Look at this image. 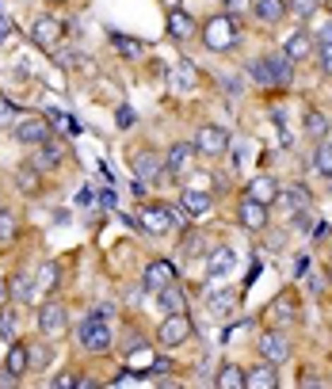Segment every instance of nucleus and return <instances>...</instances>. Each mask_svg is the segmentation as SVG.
<instances>
[{
  "mask_svg": "<svg viewBox=\"0 0 332 389\" xmlns=\"http://www.w3.org/2000/svg\"><path fill=\"white\" fill-rule=\"evenodd\" d=\"M249 12H252V0H225V16H233V20H244Z\"/></svg>",
  "mask_w": 332,
  "mask_h": 389,
  "instance_id": "nucleus-41",
  "label": "nucleus"
},
{
  "mask_svg": "<svg viewBox=\"0 0 332 389\" xmlns=\"http://www.w3.org/2000/svg\"><path fill=\"white\" fill-rule=\"evenodd\" d=\"M27 359H31L35 370H46L54 363V347L46 344V340H35V344H27Z\"/></svg>",
  "mask_w": 332,
  "mask_h": 389,
  "instance_id": "nucleus-30",
  "label": "nucleus"
},
{
  "mask_svg": "<svg viewBox=\"0 0 332 389\" xmlns=\"http://www.w3.org/2000/svg\"><path fill=\"white\" fill-rule=\"evenodd\" d=\"M313 275V260L309 256H298V260H294V279H309Z\"/></svg>",
  "mask_w": 332,
  "mask_h": 389,
  "instance_id": "nucleus-47",
  "label": "nucleus"
},
{
  "mask_svg": "<svg viewBox=\"0 0 332 389\" xmlns=\"http://www.w3.org/2000/svg\"><path fill=\"white\" fill-rule=\"evenodd\" d=\"M16 233H20V225H16V217H12V210H4L0 206V241H16Z\"/></svg>",
  "mask_w": 332,
  "mask_h": 389,
  "instance_id": "nucleus-37",
  "label": "nucleus"
},
{
  "mask_svg": "<svg viewBox=\"0 0 332 389\" xmlns=\"http://www.w3.org/2000/svg\"><path fill=\"white\" fill-rule=\"evenodd\" d=\"M313 58H317L321 73H325V77H332V42H321V50L313 54Z\"/></svg>",
  "mask_w": 332,
  "mask_h": 389,
  "instance_id": "nucleus-42",
  "label": "nucleus"
},
{
  "mask_svg": "<svg viewBox=\"0 0 332 389\" xmlns=\"http://www.w3.org/2000/svg\"><path fill=\"white\" fill-rule=\"evenodd\" d=\"M46 122H50L54 130H77V122L65 115V111H46Z\"/></svg>",
  "mask_w": 332,
  "mask_h": 389,
  "instance_id": "nucleus-40",
  "label": "nucleus"
},
{
  "mask_svg": "<svg viewBox=\"0 0 332 389\" xmlns=\"http://www.w3.org/2000/svg\"><path fill=\"white\" fill-rule=\"evenodd\" d=\"M317 8H321V0H287V12L298 16V20H309Z\"/></svg>",
  "mask_w": 332,
  "mask_h": 389,
  "instance_id": "nucleus-36",
  "label": "nucleus"
},
{
  "mask_svg": "<svg viewBox=\"0 0 332 389\" xmlns=\"http://www.w3.org/2000/svg\"><path fill=\"white\" fill-rule=\"evenodd\" d=\"M130 164H134V176L141 179V184H157V179H165V157L153 153V149H138Z\"/></svg>",
  "mask_w": 332,
  "mask_h": 389,
  "instance_id": "nucleus-8",
  "label": "nucleus"
},
{
  "mask_svg": "<svg viewBox=\"0 0 332 389\" xmlns=\"http://www.w3.org/2000/svg\"><path fill=\"white\" fill-rule=\"evenodd\" d=\"M172 84H176V88H191V84H195V69H191V65H176V69H172Z\"/></svg>",
  "mask_w": 332,
  "mask_h": 389,
  "instance_id": "nucleus-39",
  "label": "nucleus"
},
{
  "mask_svg": "<svg viewBox=\"0 0 332 389\" xmlns=\"http://www.w3.org/2000/svg\"><path fill=\"white\" fill-rule=\"evenodd\" d=\"M58 279H61L58 263H42V268H35V298H39V294H50L54 287H58Z\"/></svg>",
  "mask_w": 332,
  "mask_h": 389,
  "instance_id": "nucleus-26",
  "label": "nucleus"
},
{
  "mask_svg": "<svg viewBox=\"0 0 332 389\" xmlns=\"http://www.w3.org/2000/svg\"><path fill=\"white\" fill-rule=\"evenodd\" d=\"M65 385H77V374H58L54 378V389H65Z\"/></svg>",
  "mask_w": 332,
  "mask_h": 389,
  "instance_id": "nucleus-53",
  "label": "nucleus"
},
{
  "mask_svg": "<svg viewBox=\"0 0 332 389\" xmlns=\"http://www.w3.org/2000/svg\"><path fill=\"white\" fill-rule=\"evenodd\" d=\"M249 73L256 77V84H263V88H271V77H268V65H263V58L249 61Z\"/></svg>",
  "mask_w": 332,
  "mask_h": 389,
  "instance_id": "nucleus-43",
  "label": "nucleus"
},
{
  "mask_svg": "<svg viewBox=\"0 0 332 389\" xmlns=\"http://www.w3.org/2000/svg\"><path fill=\"white\" fill-rule=\"evenodd\" d=\"M54 61H58V65H65V69H69V65H84L81 50H58V54H54Z\"/></svg>",
  "mask_w": 332,
  "mask_h": 389,
  "instance_id": "nucleus-45",
  "label": "nucleus"
},
{
  "mask_svg": "<svg viewBox=\"0 0 332 389\" xmlns=\"http://www.w3.org/2000/svg\"><path fill=\"white\" fill-rule=\"evenodd\" d=\"M206 309H211V317H225V313L237 309V290H218L206 298Z\"/></svg>",
  "mask_w": 332,
  "mask_h": 389,
  "instance_id": "nucleus-28",
  "label": "nucleus"
},
{
  "mask_svg": "<svg viewBox=\"0 0 332 389\" xmlns=\"http://www.w3.org/2000/svg\"><path fill=\"white\" fill-rule=\"evenodd\" d=\"M195 153H203V157H222V153H230V130H225V126H214V122L198 126V134H195Z\"/></svg>",
  "mask_w": 332,
  "mask_h": 389,
  "instance_id": "nucleus-3",
  "label": "nucleus"
},
{
  "mask_svg": "<svg viewBox=\"0 0 332 389\" xmlns=\"http://www.w3.org/2000/svg\"><path fill=\"white\" fill-rule=\"evenodd\" d=\"M214 385H218V389H244V370L237 366V363H225V366L214 374Z\"/></svg>",
  "mask_w": 332,
  "mask_h": 389,
  "instance_id": "nucleus-29",
  "label": "nucleus"
},
{
  "mask_svg": "<svg viewBox=\"0 0 332 389\" xmlns=\"http://www.w3.org/2000/svg\"><path fill=\"white\" fill-rule=\"evenodd\" d=\"M39 328H42V336H61V332L69 328V313H65L61 301H42Z\"/></svg>",
  "mask_w": 332,
  "mask_h": 389,
  "instance_id": "nucleus-11",
  "label": "nucleus"
},
{
  "mask_svg": "<svg viewBox=\"0 0 332 389\" xmlns=\"http://www.w3.org/2000/svg\"><path fill=\"white\" fill-rule=\"evenodd\" d=\"M244 389H279V366L260 363V366L244 370Z\"/></svg>",
  "mask_w": 332,
  "mask_h": 389,
  "instance_id": "nucleus-19",
  "label": "nucleus"
},
{
  "mask_svg": "<svg viewBox=\"0 0 332 389\" xmlns=\"http://www.w3.org/2000/svg\"><path fill=\"white\" fill-rule=\"evenodd\" d=\"M16 187L27 195V191H39V168H23L20 176H16Z\"/></svg>",
  "mask_w": 332,
  "mask_h": 389,
  "instance_id": "nucleus-38",
  "label": "nucleus"
},
{
  "mask_svg": "<svg viewBox=\"0 0 332 389\" xmlns=\"http://www.w3.org/2000/svg\"><path fill=\"white\" fill-rule=\"evenodd\" d=\"M195 35H198V27L191 20V12H187V8H172V12H168V39L187 42V39H195Z\"/></svg>",
  "mask_w": 332,
  "mask_h": 389,
  "instance_id": "nucleus-15",
  "label": "nucleus"
},
{
  "mask_svg": "<svg viewBox=\"0 0 332 389\" xmlns=\"http://www.w3.org/2000/svg\"><path fill=\"white\" fill-rule=\"evenodd\" d=\"M138 225L146 229L149 237H165L168 229H172V214H168L165 203H153V206H141L138 214Z\"/></svg>",
  "mask_w": 332,
  "mask_h": 389,
  "instance_id": "nucleus-9",
  "label": "nucleus"
},
{
  "mask_svg": "<svg viewBox=\"0 0 332 389\" xmlns=\"http://www.w3.org/2000/svg\"><path fill=\"white\" fill-rule=\"evenodd\" d=\"M12 130H16V138H20L23 145H42V141L54 138V126L46 122V115H27L20 122H12Z\"/></svg>",
  "mask_w": 332,
  "mask_h": 389,
  "instance_id": "nucleus-6",
  "label": "nucleus"
},
{
  "mask_svg": "<svg viewBox=\"0 0 332 389\" xmlns=\"http://www.w3.org/2000/svg\"><path fill=\"white\" fill-rule=\"evenodd\" d=\"M8 298H12V301H23V306L35 298V268L16 271V279L8 282Z\"/></svg>",
  "mask_w": 332,
  "mask_h": 389,
  "instance_id": "nucleus-21",
  "label": "nucleus"
},
{
  "mask_svg": "<svg viewBox=\"0 0 332 389\" xmlns=\"http://www.w3.org/2000/svg\"><path fill=\"white\" fill-rule=\"evenodd\" d=\"M65 157V141H42V145H35V157H31V168H39V172H50V168H58Z\"/></svg>",
  "mask_w": 332,
  "mask_h": 389,
  "instance_id": "nucleus-14",
  "label": "nucleus"
},
{
  "mask_svg": "<svg viewBox=\"0 0 332 389\" xmlns=\"http://www.w3.org/2000/svg\"><path fill=\"white\" fill-rule=\"evenodd\" d=\"M50 4H58V0H50Z\"/></svg>",
  "mask_w": 332,
  "mask_h": 389,
  "instance_id": "nucleus-57",
  "label": "nucleus"
},
{
  "mask_svg": "<svg viewBox=\"0 0 332 389\" xmlns=\"http://www.w3.org/2000/svg\"><path fill=\"white\" fill-rule=\"evenodd\" d=\"M298 382H302V385H321V378H317V374H306V370H302Z\"/></svg>",
  "mask_w": 332,
  "mask_h": 389,
  "instance_id": "nucleus-54",
  "label": "nucleus"
},
{
  "mask_svg": "<svg viewBox=\"0 0 332 389\" xmlns=\"http://www.w3.org/2000/svg\"><path fill=\"white\" fill-rule=\"evenodd\" d=\"M191 157H195V141H176V145L168 149V157H165V179L184 176V168L191 164Z\"/></svg>",
  "mask_w": 332,
  "mask_h": 389,
  "instance_id": "nucleus-13",
  "label": "nucleus"
},
{
  "mask_svg": "<svg viewBox=\"0 0 332 389\" xmlns=\"http://www.w3.org/2000/svg\"><path fill=\"white\" fill-rule=\"evenodd\" d=\"M157 294H160L157 306L165 309V313H184V309H187V294L179 290L176 282H168V287H165V290H157Z\"/></svg>",
  "mask_w": 332,
  "mask_h": 389,
  "instance_id": "nucleus-25",
  "label": "nucleus"
},
{
  "mask_svg": "<svg viewBox=\"0 0 332 389\" xmlns=\"http://www.w3.org/2000/svg\"><path fill=\"white\" fill-rule=\"evenodd\" d=\"M233 263H237L233 249L218 244V249H214L211 256H206V279H222V275H230V271H233Z\"/></svg>",
  "mask_w": 332,
  "mask_h": 389,
  "instance_id": "nucleus-20",
  "label": "nucleus"
},
{
  "mask_svg": "<svg viewBox=\"0 0 332 389\" xmlns=\"http://www.w3.org/2000/svg\"><path fill=\"white\" fill-rule=\"evenodd\" d=\"M4 301H8V287L0 282V306H4Z\"/></svg>",
  "mask_w": 332,
  "mask_h": 389,
  "instance_id": "nucleus-56",
  "label": "nucleus"
},
{
  "mask_svg": "<svg viewBox=\"0 0 332 389\" xmlns=\"http://www.w3.org/2000/svg\"><path fill=\"white\" fill-rule=\"evenodd\" d=\"M313 168H317L321 176L332 179V145H328V141H321V145L313 149Z\"/></svg>",
  "mask_w": 332,
  "mask_h": 389,
  "instance_id": "nucleus-34",
  "label": "nucleus"
},
{
  "mask_svg": "<svg viewBox=\"0 0 332 389\" xmlns=\"http://www.w3.org/2000/svg\"><path fill=\"white\" fill-rule=\"evenodd\" d=\"M27 370H31V359H27V344H12L8 347V355H4V374L12 378H23Z\"/></svg>",
  "mask_w": 332,
  "mask_h": 389,
  "instance_id": "nucleus-24",
  "label": "nucleus"
},
{
  "mask_svg": "<svg viewBox=\"0 0 332 389\" xmlns=\"http://www.w3.org/2000/svg\"><path fill=\"white\" fill-rule=\"evenodd\" d=\"M157 340L165 347H179L184 340H191V317H187V309L184 313H165V321H160V328H157Z\"/></svg>",
  "mask_w": 332,
  "mask_h": 389,
  "instance_id": "nucleus-4",
  "label": "nucleus"
},
{
  "mask_svg": "<svg viewBox=\"0 0 332 389\" xmlns=\"http://www.w3.org/2000/svg\"><path fill=\"white\" fill-rule=\"evenodd\" d=\"M271 321H275V328H283V325H290V321H294V301H290V294H283V298L271 306Z\"/></svg>",
  "mask_w": 332,
  "mask_h": 389,
  "instance_id": "nucleus-31",
  "label": "nucleus"
},
{
  "mask_svg": "<svg viewBox=\"0 0 332 389\" xmlns=\"http://www.w3.org/2000/svg\"><path fill=\"white\" fill-rule=\"evenodd\" d=\"M317 42H332V23L321 27V35H317Z\"/></svg>",
  "mask_w": 332,
  "mask_h": 389,
  "instance_id": "nucleus-55",
  "label": "nucleus"
},
{
  "mask_svg": "<svg viewBox=\"0 0 332 389\" xmlns=\"http://www.w3.org/2000/svg\"><path fill=\"white\" fill-rule=\"evenodd\" d=\"M179 206H184L191 217H203V214H211V206H214V198L206 195V191H198V187H184V195H179Z\"/></svg>",
  "mask_w": 332,
  "mask_h": 389,
  "instance_id": "nucleus-22",
  "label": "nucleus"
},
{
  "mask_svg": "<svg viewBox=\"0 0 332 389\" xmlns=\"http://www.w3.org/2000/svg\"><path fill=\"white\" fill-rule=\"evenodd\" d=\"M306 134L309 138H325L328 134V115L325 111H317V107L306 111Z\"/></svg>",
  "mask_w": 332,
  "mask_h": 389,
  "instance_id": "nucleus-32",
  "label": "nucleus"
},
{
  "mask_svg": "<svg viewBox=\"0 0 332 389\" xmlns=\"http://www.w3.org/2000/svg\"><path fill=\"white\" fill-rule=\"evenodd\" d=\"M149 366H153V351H149V347H134V351H130V374H149Z\"/></svg>",
  "mask_w": 332,
  "mask_h": 389,
  "instance_id": "nucleus-35",
  "label": "nucleus"
},
{
  "mask_svg": "<svg viewBox=\"0 0 332 389\" xmlns=\"http://www.w3.org/2000/svg\"><path fill=\"white\" fill-rule=\"evenodd\" d=\"M252 12L260 16L263 23H279L287 16V0H252Z\"/></svg>",
  "mask_w": 332,
  "mask_h": 389,
  "instance_id": "nucleus-27",
  "label": "nucleus"
},
{
  "mask_svg": "<svg viewBox=\"0 0 332 389\" xmlns=\"http://www.w3.org/2000/svg\"><path fill=\"white\" fill-rule=\"evenodd\" d=\"M203 42H206V50H214V54H225V50H233L237 42H241V23L233 20V16H214V20H206L203 23Z\"/></svg>",
  "mask_w": 332,
  "mask_h": 389,
  "instance_id": "nucleus-2",
  "label": "nucleus"
},
{
  "mask_svg": "<svg viewBox=\"0 0 332 389\" xmlns=\"http://www.w3.org/2000/svg\"><path fill=\"white\" fill-rule=\"evenodd\" d=\"M263 65H268V77H271V88H290L294 84V61L287 58L283 50H271L263 54Z\"/></svg>",
  "mask_w": 332,
  "mask_h": 389,
  "instance_id": "nucleus-10",
  "label": "nucleus"
},
{
  "mask_svg": "<svg viewBox=\"0 0 332 389\" xmlns=\"http://www.w3.org/2000/svg\"><path fill=\"white\" fill-rule=\"evenodd\" d=\"M237 217H241V225H244V229H252V233H263V229H268V206L256 203L252 195L241 198V206H237Z\"/></svg>",
  "mask_w": 332,
  "mask_h": 389,
  "instance_id": "nucleus-12",
  "label": "nucleus"
},
{
  "mask_svg": "<svg viewBox=\"0 0 332 389\" xmlns=\"http://www.w3.org/2000/svg\"><path fill=\"white\" fill-rule=\"evenodd\" d=\"M8 39H12V20L0 12V42H8Z\"/></svg>",
  "mask_w": 332,
  "mask_h": 389,
  "instance_id": "nucleus-52",
  "label": "nucleus"
},
{
  "mask_svg": "<svg viewBox=\"0 0 332 389\" xmlns=\"http://www.w3.org/2000/svg\"><path fill=\"white\" fill-rule=\"evenodd\" d=\"M244 195H252L256 203L271 206V203H275V195H279V184H275V176H252V179H249V187H244Z\"/></svg>",
  "mask_w": 332,
  "mask_h": 389,
  "instance_id": "nucleus-23",
  "label": "nucleus"
},
{
  "mask_svg": "<svg viewBox=\"0 0 332 389\" xmlns=\"http://www.w3.org/2000/svg\"><path fill=\"white\" fill-rule=\"evenodd\" d=\"M165 206H168V203H165ZM168 214H172V225H184V229H187V222H191V214H187V210H184V206H179V203H176V206H168Z\"/></svg>",
  "mask_w": 332,
  "mask_h": 389,
  "instance_id": "nucleus-49",
  "label": "nucleus"
},
{
  "mask_svg": "<svg viewBox=\"0 0 332 389\" xmlns=\"http://www.w3.org/2000/svg\"><path fill=\"white\" fill-rule=\"evenodd\" d=\"M61 35H65V23L54 20V16H35L31 20V42L42 46V50H54L61 42Z\"/></svg>",
  "mask_w": 332,
  "mask_h": 389,
  "instance_id": "nucleus-7",
  "label": "nucleus"
},
{
  "mask_svg": "<svg viewBox=\"0 0 332 389\" xmlns=\"http://www.w3.org/2000/svg\"><path fill=\"white\" fill-rule=\"evenodd\" d=\"M115 126H119V130H130V126H134V111H130V107H119V111H115Z\"/></svg>",
  "mask_w": 332,
  "mask_h": 389,
  "instance_id": "nucleus-48",
  "label": "nucleus"
},
{
  "mask_svg": "<svg viewBox=\"0 0 332 389\" xmlns=\"http://www.w3.org/2000/svg\"><path fill=\"white\" fill-rule=\"evenodd\" d=\"M283 54L298 65V61H306V58H313L317 54V39H313L309 31H294L290 39H287V46H283Z\"/></svg>",
  "mask_w": 332,
  "mask_h": 389,
  "instance_id": "nucleus-18",
  "label": "nucleus"
},
{
  "mask_svg": "<svg viewBox=\"0 0 332 389\" xmlns=\"http://www.w3.org/2000/svg\"><path fill=\"white\" fill-rule=\"evenodd\" d=\"M271 206H279V210H287V214L306 210V206H309V191L302 184H287V187H279V195H275Z\"/></svg>",
  "mask_w": 332,
  "mask_h": 389,
  "instance_id": "nucleus-16",
  "label": "nucleus"
},
{
  "mask_svg": "<svg viewBox=\"0 0 332 389\" xmlns=\"http://www.w3.org/2000/svg\"><path fill=\"white\" fill-rule=\"evenodd\" d=\"M12 115H16V111H12V103L0 96V126H12Z\"/></svg>",
  "mask_w": 332,
  "mask_h": 389,
  "instance_id": "nucleus-51",
  "label": "nucleus"
},
{
  "mask_svg": "<svg viewBox=\"0 0 332 389\" xmlns=\"http://www.w3.org/2000/svg\"><path fill=\"white\" fill-rule=\"evenodd\" d=\"M206 249V241H203V233H187V244H184V256H198Z\"/></svg>",
  "mask_w": 332,
  "mask_h": 389,
  "instance_id": "nucleus-46",
  "label": "nucleus"
},
{
  "mask_svg": "<svg viewBox=\"0 0 332 389\" xmlns=\"http://www.w3.org/2000/svg\"><path fill=\"white\" fill-rule=\"evenodd\" d=\"M111 42L119 46L126 58H141L146 54V42H138V39H130V35H119V31H111Z\"/></svg>",
  "mask_w": 332,
  "mask_h": 389,
  "instance_id": "nucleus-33",
  "label": "nucleus"
},
{
  "mask_svg": "<svg viewBox=\"0 0 332 389\" xmlns=\"http://www.w3.org/2000/svg\"><path fill=\"white\" fill-rule=\"evenodd\" d=\"M12 332H16L12 313H0V340H12Z\"/></svg>",
  "mask_w": 332,
  "mask_h": 389,
  "instance_id": "nucleus-50",
  "label": "nucleus"
},
{
  "mask_svg": "<svg viewBox=\"0 0 332 389\" xmlns=\"http://www.w3.org/2000/svg\"><path fill=\"white\" fill-rule=\"evenodd\" d=\"M77 344L84 351H92V355H103V351H111V344H115V328L107 325L103 313H88L84 325L77 328Z\"/></svg>",
  "mask_w": 332,
  "mask_h": 389,
  "instance_id": "nucleus-1",
  "label": "nucleus"
},
{
  "mask_svg": "<svg viewBox=\"0 0 332 389\" xmlns=\"http://www.w3.org/2000/svg\"><path fill=\"white\" fill-rule=\"evenodd\" d=\"M256 351H260V359H263V363H271V366L290 363V340L283 336L279 328L263 332V336H260V344H256Z\"/></svg>",
  "mask_w": 332,
  "mask_h": 389,
  "instance_id": "nucleus-5",
  "label": "nucleus"
},
{
  "mask_svg": "<svg viewBox=\"0 0 332 389\" xmlns=\"http://www.w3.org/2000/svg\"><path fill=\"white\" fill-rule=\"evenodd\" d=\"M168 282H176V268L168 260H153L146 268V275H141V287L146 290H165Z\"/></svg>",
  "mask_w": 332,
  "mask_h": 389,
  "instance_id": "nucleus-17",
  "label": "nucleus"
},
{
  "mask_svg": "<svg viewBox=\"0 0 332 389\" xmlns=\"http://www.w3.org/2000/svg\"><path fill=\"white\" fill-rule=\"evenodd\" d=\"M294 229H302V233L313 229V206H306V210H294Z\"/></svg>",
  "mask_w": 332,
  "mask_h": 389,
  "instance_id": "nucleus-44",
  "label": "nucleus"
}]
</instances>
